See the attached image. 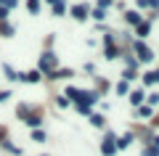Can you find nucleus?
Wrapping results in <instances>:
<instances>
[{
    "mask_svg": "<svg viewBox=\"0 0 159 156\" xmlns=\"http://www.w3.org/2000/svg\"><path fill=\"white\" fill-rule=\"evenodd\" d=\"M101 151H103V154H106V156H111L114 151H117V138H114L111 132L106 135V140H103V145H101Z\"/></svg>",
    "mask_w": 159,
    "mask_h": 156,
    "instance_id": "nucleus-1",
    "label": "nucleus"
},
{
    "mask_svg": "<svg viewBox=\"0 0 159 156\" xmlns=\"http://www.w3.org/2000/svg\"><path fill=\"white\" fill-rule=\"evenodd\" d=\"M135 53H138V58H141V61H151V58H154V53H151L143 42H135Z\"/></svg>",
    "mask_w": 159,
    "mask_h": 156,
    "instance_id": "nucleus-2",
    "label": "nucleus"
},
{
    "mask_svg": "<svg viewBox=\"0 0 159 156\" xmlns=\"http://www.w3.org/2000/svg\"><path fill=\"white\" fill-rule=\"evenodd\" d=\"M56 61H53V53H45V56L40 58V69H53Z\"/></svg>",
    "mask_w": 159,
    "mask_h": 156,
    "instance_id": "nucleus-3",
    "label": "nucleus"
},
{
    "mask_svg": "<svg viewBox=\"0 0 159 156\" xmlns=\"http://www.w3.org/2000/svg\"><path fill=\"white\" fill-rule=\"evenodd\" d=\"M72 16L74 19H85L88 16V6H74L72 8Z\"/></svg>",
    "mask_w": 159,
    "mask_h": 156,
    "instance_id": "nucleus-4",
    "label": "nucleus"
},
{
    "mask_svg": "<svg viewBox=\"0 0 159 156\" xmlns=\"http://www.w3.org/2000/svg\"><path fill=\"white\" fill-rule=\"evenodd\" d=\"M48 3L53 6V13H56V16H61L64 8H66V6H64V0H48Z\"/></svg>",
    "mask_w": 159,
    "mask_h": 156,
    "instance_id": "nucleus-5",
    "label": "nucleus"
},
{
    "mask_svg": "<svg viewBox=\"0 0 159 156\" xmlns=\"http://www.w3.org/2000/svg\"><path fill=\"white\" fill-rule=\"evenodd\" d=\"M141 100H143V90H135V93H130V103H133V106H141Z\"/></svg>",
    "mask_w": 159,
    "mask_h": 156,
    "instance_id": "nucleus-6",
    "label": "nucleus"
},
{
    "mask_svg": "<svg viewBox=\"0 0 159 156\" xmlns=\"http://www.w3.org/2000/svg\"><path fill=\"white\" fill-rule=\"evenodd\" d=\"M148 32H151V24H148V21H141V24H138V34H141V37H146Z\"/></svg>",
    "mask_w": 159,
    "mask_h": 156,
    "instance_id": "nucleus-7",
    "label": "nucleus"
},
{
    "mask_svg": "<svg viewBox=\"0 0 159 156\" xmlns=\"http://www.w3.org/2000/svg\"><path fill=\"white\" fill-rule=\"evenodd\" d=\"M21 79H27V82H40V72H27V74H21Z\"/></svg>",
    "mask_w": 159,
    "mask_h": 156,
    "instance_id": "nucleus-8",
    "label": "nucleus"
},
{
    "mask_svg": "<svg viewBox=\"0 0 159 156\" xmlns=\"http://www.w3.org/2000/svg\"><path fill=\"white\" fill-rule=\"evenodd\" d=\"M143 82H146V85H154V82H159V72H148L146 77H143Z\"/></svg>",
    "mask_w": 159,
    "mask_h": 156,
    "instance_id": "nucleus-9",
    "label": "nucleus"
},
{
    "mask_svg": "<svg viewBox=\"0 0 159 156\" xmlns=\"http://www.w3.org/2000/svg\"><path fill=\"white\" fill-rule=\"evenodd\" d=\"M0 34H3V37H11V34H13V27L3 21V24H0Z\"/></svg>",
    "mask_w": 159,
    "mask_h": 156,
    "instance_id": "nucleus-10",
    "label": "nucleus"
},
{
    "mask_svg": "<svg viewBox=\"0 0 159 156\" xmlns=\"http://www.w3.org/2000/svg\"><path fill=\"white\" fill-rule=\"evenodd\" d=\"M127 21L138 27V24H141V13H135V11H127Z\"/></svg>",
    "mask_w": 159,
    "mask_h": 156,
    "instance_id": "nucleus-11",
    "label": "nucleus"
},
{
    "mask_svg": "<svg viewBox=\"0 0 159 156\" xmlns=\"http://www.w3.org/2000/svg\"><path fill=\"white\" fill-rule=\"evenodd\" d=\"M138 6H141V8H157L159 0H138Z\"/></svg>",
    "mask_w": 159,
    "mask_h": 156,
    "instance_id": "nucleus-12",
    "label": "nucleus"
},
{
    "mask_svg": "<svg viewBox=\"0 0 159 156\" xmlns=\"http://www.w3.org/2000/svg\"><path fill=\"white\" fill-rule=\"evenodd\" d=\"M90 124H93V127H103V117H101V114H93V117H90Z\"/></svg>",
    "mask_w": 159,
    "mask_h": 156,
    "instance_id": "nucleus-13",
    "label": "nucleus"
},
{
    "mask_svg": "<svg viewBox=\"0 0 159 156\" xmlns=\"http://www.w3.org/2000/svg\"><path fill=\"white\" fill-rule=\"evenodd\" d=\"M3 72L8 74V79H21V74H16V72H13V69H11V66H8V64H6V66H3Z\"/></svg>",
    "mask_w": 159,
    "mask_h": 156,
    "instance_id": "nucleus-14",
    "label": "nucleus"
},
{
    "mask_svg": "<svg viewBox=\"0 0 159 156\" xmlns=\"http://www.w3.org/2000/svg\"><path fill=\"white\" fill-rule=\"evenodd\" d=\"M130 140H133V135H125L122 140H117V148H127V145H130Z\"/></svg>",
    "mask_w": 159,
    "mask_h": 156,
    "instance_id": "nucleus-15",
    "label": "nucleus"
},
{
    "mask_svg": "<svg viewBox=\"0 0 159 156\" xmlns=\"http://www.w3.org/2000/svg\"><path fill=\"white\" fill-rule=\"evenodd\" d=\"M27 8H29L32 13H37V11H40V0H27Z\"/></svg>",
    "mask_w": 159,
    "mask_h": 156,
    "instance_id": "nucleus-16",
    "label": "nucleus"
},
{
    "mask_svg": "<svg viewBox=\"0 0 159 156\" xmlns=\"http://www.w3.org/2000/svg\"><path fill=\"white\" fill-rule=\"evenodd\" d=\"M0 3H6V8H16L19 0H0Z\"/></svg>",
    "mask_w": 159,
    "mask_h": 156,
    "instance_id": "nucleus-17",
    "label": "nucleus"
},
{
    "mask_svg": "<svg viewBox=\"0 0 159 156\" xmlns=\"http://www.w3.org/2000/svg\"><path fill=\"white\" fill-rule=\"evenodd\" d=\"M77 109H80L82 114H88V111H90V103H77Z\"/></svg>",
    "mask_w": 159,
    "mask_h": 156,
    "instance_id": "nucleus-18",
    "label": "nucleus"
},
{
    "mask_svg": "<svg viewBox=\"0 0 159 156\" xmlns=\"http://www.w3.org/2000/svg\"><path fill=\"white\" fill-rule=\"evenodd\" d=\"M143 154H146V156H159V148H146Z\"/></svg>",
    "mask_w": 159,
    "mask_h": 156,
    "instance_id": "nucleus-19",
    "label": "nucleus"
},
{
    "mask_svg": "<svg viewBox=\"0 0 159 156\" xmlns=\"http://www.w3.org/2000/svg\"><path fill=\"white\" fill-rule=\"evenodd\" d=\"M117 93H127V82H119L117 85Z\"/></svg>",
    "mask_w": 159,
    "mask_h": 156,
    "instance_id": "nucleus-20",
    "label": "nucleus"
},
{
    "mask_svg": "<svg viewBox=\"0 0 159 156\" xmlns=\"http://www.w3.org/2000/svg\"><path fill=\"white\" fill-rule=\"evenodd\" d=\"M93 16H96V19H103V16H106V11H101V8H96V11H93Z\"/></svg>",
    "mask_w": 159,
    "mask_h": 156,
    "instance_id": "nucleus-21",
    "label": "nucleus"
},
{
    "mask_svg": "<svg viewBox=\"0 0 159 156\" xmlns=\"http://www.w3.org/2000/svg\"><path fill=\"white\" fill-rule=\"evenodd\" d=\"M8 19V8H0V21H6Z\"/></svg>",
    "mask_w": 159,
    "mask_h": 156,
    "instance_id": "nucleus-22",
    "label": "nucleus"
},
{
    "mask_svg": "<svg viewBox=\"0 0 159 156\" xmlns=\"http://www.w3.org/2000/svg\"><path fill=\"white\" fill-rule=\"evenodd\" d=\"M8 98V93H0V103H3V100H6Z\"/></svg>",
    "mask_w": 159,
    "mask_h": 156,
    "instance_id": "nucleus-23",
    "label": "nucleus"
},
{
    "mask_svg": "<svg viewBox=\"0 0 159 156\" xmlns=\"http://www.w3.org/2000/svg\"><path fill=\"white\" fill-rule=\"evenodd\" d=\"M3 135H6V130H0V138H3Z\"/></svg>",
    "mask_w": 159,
    "mask_h": 156,
    "instance_id": "nucleus-24",
    "label": "nucleus"
}]
</instances>
